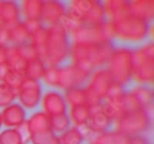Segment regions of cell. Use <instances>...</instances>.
<instances>
[{"mask_svg": "<svg viewBox=\"0 0 154 144\" xmlns=\"http://www.w3.org/2000/svg\"><path fill=\"white\" fill-rule=\"evenodd\" d=\"M2 127V116H1V112H0V129Z\"/></svg>", "mask_w": 154, "mask_h": 144, "instance_id": "obj_36", "label": "cell"}, {"mask_svg": "<svg viewBox=\"0 0 154 144\" xmlns=\"http://www.w3.org/2000/svg\"><path fill=\"white\" fill-rule=\"evenodd\" d=\"M133 51L125 48L112 49L106 68L112 83L126 90L133 86L132 78Z\"/></svg>", "mask_w": 154, "mask_h": 144, "instance_id": "obj_5", "label": "cell"}, {"mask_svg": "<svg viewBox=\"0 0 154 144\" xmlns=\"http://www.w3.org/2000/svg\"><path fill=\"white\" fill-rule=\"evenodd\" d=\"M50 123L52 132L58 137L72 127L68 113L51 116Z\"/></svg>", "mask_w": 154, "mask_h": 144, "instance_id": "obj_29", "label": "cell"}, {"mask_svg": "<svg viewBox=\"0 0 154 144\" xmlns=\"http://www.w3.org/2000/svg\"><path fill=\"white\" fill-rule=\"evenodd\" d=\"M43 1L39 0H23L19 1L21 22L39 20L42 12Z\"/></svg>", "mask_w": 154, "mask_h": 144, "instance_id": "obj_20", "label": "cell"}, {"mask_svg": "<svg viewBox=\"0 0 154 144\" xmlns=\"http://www.w3.org/2000/svg\"><path fill=\"white\" fill-rule=\"evenodd\" d=\"M31 144H60L59 137L52 132V130L38 133L30 136Z\"/></svg>", "mask_w": 154, "mask_h": 144, "instance_id": "obj_32", "label": "cell"}, {"mask_svg": "<svg viewBox=\"0 0 154 144\" xmlns=\"http://www.w3.org/2000/svg\"><path fill=\"white\" fill-rule=\"evenodd\" d=\"M46 68V64L40 58L29 61L25 71L26 78L34 80H41L45 73Z\"/></svg>", "mask_w": 154, "mask_h": 144, "instance_id": "obj_28", "label": "cell"}, {"mask_svg": "<svg viewBox=\"0 0 154 144\" xmlns=\"http://www.w3.org/2000/svg\"><path fill=\"white\" fill-rule=\"evenodd\" d=\"M72 44H103L109 42L111 32L108 23L98 26L76 24L68 30Z\"/></svg>", "mask_w": 154, "mask_h": 144, "instance_id": "obj_8", "label": "cell"}, {"mask_svg": "<svg viewBox=\"0 0 154 144\" xmlns=\"http://www.w3.org/2000/svg\"><path fill=\"white\" fill-rule=\"evenodd\" d=\"M29 61L23 56L19 48H7V62L6 66L12 71L25 73Z\"/></svg>", "mask_w": 154, "mask_h": 144, "instance_id": "obj_24", "label": "cell"}, {"mask_svg": "<svg viewBox=\"0 0 154 144\" xmlns=\"http://www.w3.org/2000/svg\"><path fill=\"white\" fill-rule=\"evenodd\" d=\"M31 35L23 22H20L7 30L6 47L19 48L30 43Z\"/></svg>", "mask_w": 154, "mask_h": 144, "instance_id": "obj_18", "label": "cell"}, {"mask_svg": "<svg viewBox=\"0 0 154 144\" xmlns=\"http://www.w3.org/2000/svg\"><path fill=\"white\" fill-rule=\"evenodd\" d=\"M143 109H153V85L135 84L129 88Z\"/></svg>", "mask_w": 154, "mask_h": 144, "instance_id": "obj_19", "label": "cell"}, {"mask_svg": "<svg viewBox=\"0 0 154 144\" xmlns=\"http://www.w3.org/2000/svg\"><path fill=\"white\" fill-rule=\"evenodd\" d=\"M108 24L111 32L109 42L112 49L135 51L153 42V22L127 15Z\"/></svg>", "mask_w": 154, "mask_h": 144, "instance_id": "obj_1", "label": "cell"}, {"mask_svg": "<svg viewBox=\"0 0 154 144\" xmlns=\"http://www.w3.org/2000/svg\"><path fill=\"white\" fill-rule=\"evenodd\" d=\"M112 51L109 42L103 44H72L70 59L72 64L90 74L96 68L106 66Z\"/></svg>", "mask_w": 154, "mask_h": 144, "instance_id": "obj_3", "label": "cell"}, {"mask_svg": "<svg viewBox=\"0 0 154 144\" xmlns=\"http://www.w3.org/2000/svg\"><path fill=\"white\" fill-rule=\"evenodd\" d=\"M27 143L18 128H5L0 133V144H26Z\"/></svg>", "mask_w": 154, "mask_h": 144, "instance_id": "obj_27", "label": "cell"}, {"mask_svg": "<svg viewBox=\"0 0 154 144\" xmlns=\"http://www.w3.org/2000/svg\"><path fill=\"white\" fill-rule=\"evenodd\" d=\"M82 24L90 26H98L106 24L105 15L102 1L93 0V4L86 12Z\"/></svg>", "mask_w": 154, "mask_h": 144, "instance_id": "obj_21", "label": "cell"}, {"mask_svg": "<svg viewBox=\"0 0 154 144\" xmlns=\"http://www.w3.org/2000/svg\"><path fill=\"white\" fill-rule=\"evenodd\" d=\"M60 144H88L87 137L79 128L72 127L59 136Z\"/></svg>", "mask_w": 154, "mask_h": 144, "instance_id": "obj_26", "label": "cell"}, {"mask_svg": "<svg viewBox=\"0 0 154 144\" xmlns=\"http://www.w3.org/2000/svg\"><path fill=\"white\" fill-rule=\"evenodd\" d=\"M25 78H26L25 73L12 71L7 68V70L1 80L5 82L11 88L17 91Z\"/></svg>", "mask_w": 154, "mask_h": 144, "instance_id": "obj_30", "label": "cell"}, {"mask_svg": "<svg viewBox=\"0 0 154 144\" xmlns=\"http://www.w3.org/2000/svg\"><path fill=\"white\" fill-rule=\"evenodd\" d=\"M40 109L50 117L68 113L69 107L66 101L64 91L57 88L44 87Z\"/></svg>", "mask_w": 154, "mask_h": 144, "instance_id": "obj_11", "label": "cell"}, {"mask_svg": "<svg viewBox=\"0 0 154 144\" xmlns=\"http://www.w3.org/2000/svg\"><path fill=\"white\" fill-rule=\"evenodd\" d=\"M7 62V47L0 45V66L5 65Z\"/></svg>", "mask_w": 154, "mask_h": 144, "instance_id": "obj_35", "label": "cell"}, {"mask_svg": "<svg viewBox=\"0 0 154 144\" xmlns=\"http://www.w3.org/2000/svg\"><path fill=\"white\" fill-rule=\"evenodd\" d=\"M64 96L69 108L86 104L87 95L86 87H74L64 91Z\"/></svg>", "mask_w": 154, "mask_h": 144, "instance_id": "obj_25", "label": "cell"}, {"mask_svg": "<svg viewBox=\"0 0 154 144\" xmlns=\"http://www.w3.org/2000/svg\"><path fill=\"white\" fill-rule=\"evenodd\" d=\"M66 14V1H43L39 22L44 28L61 22Z\"/></svg>", "mask_w": 154, "mask_h": 144, "instance_id": "obj_12", "label": "cell"}, {"mask_svg": "<svg viewBox=\"0 0 154 144\" xmlns=\"http://www.w3.org/2000/svg\"><path fill=\"white\" fill-rule=\"evenodd\" d=\"M154 2L148 0L129 1L128 15L142 19L148 22H153Z\"/></svg>", "mask_w": 154, "mask_h": 144, "instance_id": "obj_16", "label": "cell"}, {"mask_svg": "<svg viewBox=\"0 0 154 144\" xmlns=\"http://www.w3.org/2000/svg\"><path fill=\"white\" fill-rule=\"evenodd\" d=\"M2 126L5 128H18L26 121L28 113L17 101L1 110Z\"/></svg>", "mask_w": 154, "mask_h": 144, "instance_id": "obj_13", "label": "cell"}, {"mask_svg": "<svg viewBox=\"0 0 154 144\" xmlns=\"http://www.w3.org/2000/svg\"><path fill=\"white\" fill-rule=\"evenodd\" d=\"M69 117L72 126L76 128L84 127L90 116V107L86 104L69 108Z\"/></svg>", "mask_w": 154, "mask_h": 144, "instance_id": "obj_23", "label": "cell"}, {"mask_svg": "<svg viewBox=\"0 0 154 144\" xmlns=\"http://www.w3.org/2000/svg\"><path fill=\"white\" fill-rule=\"evenodd\" d=\"M103 7L105 21L110 23L128 15L129 1L124 0H108L102 1Z\"/></svg>", "mask_w": 154, "mask_h": 144, "instance_id": "obj_15", "label": "cell"}, {"mask_svg": "<svg viewBox=\"0 0 154 144\" xmlns=\"http://www.w3.org/2000/svg\"><path fill=\"white\" fill-rule=\"evenodd\" d=\"M44 87L45 86L41 80L26 78L22 82L17 90L16 101L26 110L28 115L41 110V98Z\"/></svg>", "mask_w": 154, "mask_h": 144, "instance_id": "obj_9", "label": "cell"}, {"mask_svg": "<svg viewBox=\"0 0 154 144\" xmlns=\"http://www.w3.org/2000/svg\"><path fill=\"white\" fill-rule=\"evenodd\" d=\"M154 43L133 51L132 78L133 84L153 85Z\"/></svg>", "mask_w": 154, "mask_h": 144, "instance_id": "obj_6", "label": "cell"}, {"mask_svg": "<svg viewBox=\"0 0 154 144\" xmlns=\"http://www.w3.org/2000/svg\"><path fill=\"white\" fill-rule=\"evenodd\" d=\"M89 74L71 64L66 67H56V88L65 90L74 87H86Z\"/></svg>", "mask_w": 154, "mask_h": 144, "instance_id": "obj_10", "label": "cell"}, {"mask_svg": "<svg viewBox=\"0 0 154 144\" xmlns=\"http://www.w3.org/2000/svg\"><path fill=\"white\" fill-rule=\"evenodd\" d=\"M19 49L23 57L28 61H33V60H36L39 58L38 51L31 43L25 45L23 46H21V47H19Z\"/></svg>", "mask_w": 154, "mask_h": 144, "instance_id": "obj_33", "label": "cell"}, {"mask_svg": "<svg viewBox=\"0 0 154 144\" xmlns=\"http://www.w3.org/2000/svg\"><path fill=\"white\" fill-rule=\"evenodd\" d=\"M88 144H90V143H88Z\"/></svg>", "mask_w": 154, "mask_h": 144, "instance_id": "obj_37", "label": "cell"}, {"mask_svg": "<svg viewBox=\"0 0 154 144\" xmlns=\"http://www.w3.org/2000/svg\"><path fill=\"white\" fill-rule=\"evenodd\" d=\"M129 137L125 134L110 130L93 136L89 140L90 144H128Z\"/></svg>", "mask_w": 154, "mask_h": 144, "instance_id": "obj_22", "label": "cell"}, {"mask_svg": "<svg viewBox=\"0 0 154 144\" xmlns=\"http://www.w3.org/2000/svg\"><path fill=\"white\" fill-rule=\"evenodd\" d=\"M128 144H151V140L147 134H140L129 137Z\"/></svg>", "mask_w": 154, "mask_h": 144, "instance_id": "obj_34", "label": "cell"}, {"mask_svg": "<svg viewBox=\"0 0 154 144\" xmlns=\"http://www.w3.org/2000/svg\"><path fill=\"white\" fill-rule=\"evenodd\" d=\"M0 21L6 30L22 22L19 1H0Z\"/></svg>", "mask_w": 154, "mask_h": 144, "instance_id": "obj_14", "label": "cell"}, {"mask_svg": "<svg viewBox=\"0 0 154 144\" xmlns=\"http://www.w3.org/2000/svg\"><path fill=\"white\" fill-rule=\"evenodd\" d=\"M17 91L11 88L5 82L0 80V108L5 107L16 100Z\"/></svg>", "mask_w": 154, "mask_h": 144, "instance_id": "obj_31", "label": "cell"}, {"mask_svg": "<svg viewBox=\"0 0 154 144\" xmlns=\"http://www.w3.org/2000/svg\"><path fill=\"white\" fill-rule=\"evenodd\" d=\"M153 109H139L112 120V130L132 137L147 134L152 130Z\"/></svg>", "mask_w": 154, "mask_h": 144, "instance_id": "obj_4", "label": "cell"}, {"mask_svg": "<svg viewBox=\"0 0 154 144\" xmlns=\"http://www.w3.org/2000/svg\"><path fill=\"white\" fill-rule=\"evenodd\" d=\"M26 126L29 135L51 130L50 116L44 113L42 110L34 111L28 115Z\"/></svg>", "mask_w": 154, "mask_h": 144, "instance_id": "obj_17", "label": "cell"}, {"mask_svg": "<svg viewBox=\"0 0 154 144\" xmlns=\"http://www.w3.org/2000/svg\"><path fill=\"white\" fill-rule=\"evenodd\" d=\"M112 84L106 66L93 70L89 74L86 85V105L92 107L101 104L106 98Z\"/></svg>", "mask_w": 154, "mask_h": 144, "instance_id": "obj_7", "label": "cell"}, {"mask_svg": "<svg viewBox=\"0 0 154 144\" xmlns=\"http://www.w3.org/2000/svg\"><path fill=\"white\" fill-rule=\"evenodd\" d=\"M72 46L68 31L62 22L46 28V43L41 60L46 66L66 67L71 65Z\"/></svg>", "mask_w": 154, "mask_h": 144, "instance_id": "obj_2", "label": "cell"}]
</instances>
